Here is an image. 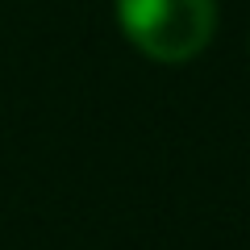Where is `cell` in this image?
Listing matches in <instances>:
<instances>
[{"label": "cell", "mask_w": 250, "mask_h": 250, "mask_svg": "<svg viewBox=\"0 0 250 250\" xmlns=\"http://www.w3.org/2000/svg\"><path fill=\"white\" fill-rule=\"evenodd\" d=\"M125 38L159 62L196 59L217 29V0H117Z\"/></svg>", "instance_id": "cell-1"}]
</instances>
